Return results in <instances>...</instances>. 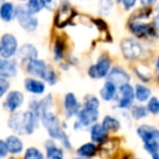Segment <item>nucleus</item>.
<instances>
[{
	"label": "nucleus",
	"mask_w": 159,
	"mask_h": 159,
	"mask_svg": "<svg viewBox=\"0 0 159 159\" xmlns=\"http://www.w3.org/2000/svg\"><path fill=\"white\" fill-rule=\"evenodd\" d=\"M52 108V98L50 95L47 97L43 98L40 102H38V115H39V120L42 121L43 125L48 132V135L52 139H57V141H61L62 146L66 149H70L71 146L70 139H69L68 135L66 134L63 130H62L61 125L58 117L51 111Z\"/></svg>",
	"instance_id": "obj_1"
},
{
	"label": "nucleus",
	"mask_w": 159,
	"mask_h": 159,
	"mask_svg": "<svg viewBox=\"0 0 159 159\" xmlns=\"http://www.w3.org/2000/svg\"><path fill=\"white\" fill-rule=\"evenodd\" d=\"M37 116H35L31 110L24 112H13L9 118L8 126L13 132L20 135H31L38 126Z\"/></svg>",
	"instance_id": "obj_2"
},
{
	"label": "nucleus",
	"mask_w": 159,
	"mask_h": 159,
	"mask_svg": "<svg viewBox=\"0 0 159 159\" xmlns=\"http://www.w3.org/2000/svg\"><path fill=\"white\" fill-rule=\"evenodd\" d=\"M76 118L77 120L74 124V128L76 130L86 129L96 123L99 118V100L95 96L86 97L84 107L80 109Z\"/></svg>",
	"instance_id": "obj_3"
},
{
	"label": "nucleus",
	"mask_w": 159,
	"mask_h": 159,
	"mask_svg": "<svg viewBox=\"0 0 159 159\" xmlns=\"http://www.w3.org/2000/svg\"><path fill=\"white\" fill-rule=\"evenodd\" d=\"M136 133L144 144V149L149 154L152 159H159V131L149 124H142Z\"/></svg>",
	"instance_id": "obj_4"
},
{
	"label": "nucleus",
	"mask_w": 159,
	"mask_h": 159,
	"mask_svg": "<svg viewBox=\"0 0 159 159\" xmlns=\"http://www.w3.org/2000/svg\"><path fill=\"white\" fill-rule=\"evenodd\" d=\"M27 72L30 74L34 75L36 77H40L44 81H46L48 84L53 85L57 82V77H56V73L53 72L51 69L48 68L46 62L39 59H34L27 63Z\"/></svg>",
	"instance_id": "obj_5"
},
{
	"label": "nucleus",
	"mask_w": 159,
	"mask_h": 159,
	"mask_svg": "<svg viewBox=\"0 0 159 159\" xmlns=\"http://www.w3.org/2000/svg\"><path fill=\"white\" fill-rule=\"evenodd\" d=\"M18 51V40L12 34L6 33L0 38V56L2 59L13 57Z\"/></svg>",
	"instance_id": "obj_6"
},
{
	"label": "nucleus",
	"mask_w": 159,
	"mask_h": 159,
	"mask_svg": "<svg viewBox=\"0 0 159 159\" xmlns=\"http://www.w3.org/2000/svg\"><path fill=\"white\" fill-rule=\"evenodd\" d=\"M16 18L18 19L19 24L26 32H33L37 29L38 20L33 14L29 13L25 7H18L16 9Z\"/></svg>",
	"instance_id": "obj_7"
},
{
	"label": "nucleus",
	"mask_w": 159,
	"mask_h": 159,
	"mask_svg": "<svg viewBox=\"0 0 159 159\" xmlns=\"http://www.w3.org/2000/svg\"><path fill=\"white\" fill-rule=\"evenodd\" d=\"M121 50L124 58L128 60H136L142 56L143 48L139 44V42L132 38H125L121 43Z\"/></svg>",
	"instance_id": "obj_8"
},
{
	"label": "nucleus",
	"mask_w": 159,
	"mask_h": 159,
	"mask_svg": "<svg viewBox=\"0 0 159 159\" xmlns=\"http://www.w3.org/2000/svg\"><path fill=\"white\" fill-rule=\"evenodd\" d=\"M110 71V60L106 56H102L94 66L89 69V74L93 79H102L108 75Z\"/></svg>",
	"instance_id": "obj_9"
},
{
	"label": "nucleus",
	"mask_w": 159,
	"mask_h": 159,
	"mask_svg": "<svg viewBox=\"0 0 159 159\" xmlns=\"http://www.w3.org/2000/svg\"><path fill=\"white\" fill-rule=\"evenodd\" d=\"M118 107L121 109L131 108L134 102V89L130 84H125L119 89Z\"/></svg>",
	"instance_id": "obj_10"
},
{
	"label": "nucleus",
	"mask_w": 159,
	"mask_h": 159,
	"mask_svg": "<svg viewBox=\"0 0 159 159\" xmlns=\"http://www.w3.org/2000/svg\"><path fill=\"white\" fill-rule=\"evenodd\" d=\"M109 82H111L117 89H120L121 86L125 84H129L130 82V76L129 74L121 68H113L109 71L108 73V80Z\"/></svg>",
	"instance_id": "obj_11"
},
{
	"label": "nucleus",
	"mask_w": 159,
	"mask_h": 159,
	"mask_svg": "<svg viewBox=\"0 0 159 159\" xmlns=\"http://www.w3.org/2000/svg\"><path fill=\"white\" fill-rule=\"evenodd\" d=\"M23 102H24V96H23V94L18 91H12L8 94L7 98H6L5 107L10 112H14V111L18 110L22 106Z\"/></svg>",
	"instance_id": "obj_12"
},
{
	"label": "nucleus",
	"mask_w": 159,
	"mask_h": 159,
	"mask_svg": "<svg viewBox=\"0 0 159 159\" xmlns=\"http://www.w3.org/2000/svg\"><path fill=\"white\" fill-rule=\"evenodd\" d=\"M81 109V105L79 104L76 97L73 93H68L64 97V110L68 118L76 117Z\"/></svg>",
	"instance_id": "obj_13"
},
{
	"label": "nucleus",
	"mask_w": 159,
	"mask_h": 159,
	"mask_svg": "<svg viewBox=\"0 0 159 159\" xmlns=\"http://www.w3.org/2000/svg\"><path fill=\"white\" fill-rule=\"evenodd\" d=\"M18 73V64L14 60L0 59V77H14Z\"/></svg>",
	"instance_id": "obj_14"
},
{
	"label": "nucleus",
	"mask_w": 159,
	"mask_h": 159,
	"mask_svg": "<svg viewBox=\"0 0 159 159\" xmlns=\"http://www.w3.org/2000/svg\"><path fill=\"white\" fill-rule=\"evenodd\" d=\"M6 146H7L8 152L11 155H18L21 154L24 149L22 139L16 135H9L5 141Z\"/></svg>",
	"instance_id": "obj_15"
},
{
	"label": "nucleus",
	"mask_w": 159,
	"mask_h": 159,
	"mask_svg": "<svg viewBox=\"0 0 159 159\" xmlns=\"http://www.w3.org/2000/svg\"><path fill=\"white\" fill-rule=\"evenodd\" d=\"M16 53H18L20 59H22L23 61H27V62L32 61V60H34V59H37V57H38L37 48L31 44H25V45H23V46H21L20 49L16 51Z\"/></svg>",
	"instance_id": "obj_16"
},
{
	"label": "nucleus",
	"mask_w": 159,
	"mask_h": 159,
	"mask_svg": "<svg viewBox=\"0 0 159 159\" xmlns=\"http://www.w3.org/2000/svg\"><path fill=\"white\" fill-rule=\"evenodd\" d=\"M45 148H46V159H64L63 149L56 145L53 141L46 142Z\"/></svg>",
	"instance_id": "obj_17"
},
{
	"label": "nucleus",
	"mask_w": 159,
	"mask_h": 159,
	"mask_svg": "<svg viewBox=\"0 0 159 159\" xmlns=\"http://www.w3.org/2000/svg\"><path fill=\"white\" fill-rule=\"evenodd\" d=\"M108 137V132L105 131V129L99 123H94L91 126V139L92 143H102Z\"/></svg>",
	"instance_id": "obj_18"
},
{
	"label": "nucleus",
	"mask_w": 159,
	"mask_h": 159,
	"mask_svg": "<svg viewBox=\"0 0 159 159\" xmlns=\"http://www.w3.org/2000/svg\"><path fill=\"white\" fill-rule=\"evenodd\" d=\"M24 86L27 92L32 94H36V95H40L45 92V84L39 81V80L35 79H26L24 81Z\"/></svg>",
	"instance_id": "obj_19"
},
{
	"label": "nucleus",
	"mask_w": 159,
	"mask_h": 159,
	"mask_svg": "<svg viewBox=\"0 0 159 159\" xmlns=\"http://www.w3.org/2000/svg\"><path fill=\"white\" fill-rule=\"evenodd\" d=\"M97 152V146L95 143H85L83 145H81L76 149V154L80 158H86L89 159L92 157H94Z\"/></svg>",
	"instance_id": "obj_20"
},
{
	"label": "nucleus",
	"mask_w": 159,
	"mask_h": 159,
	"mask_svg": "<svg viewBox=\"0 0 159 159\" xmlns=\"http://www.w3.org/2000/svg\"><path fill=\"white\" fill-rule=\"evenodd\" d=\"M0 18L6 22H10L16 18V8L12 2H5L0 7Z\"/></svg>",
	"instance_id": "obj_21"
},
{
	"label": "nucleus",
	"mask_w": 159,
	"mask_h": 159,
	"mask_svg": "<svg viewBox=\"0 0 159 159\" xmlns=\"http://www.w3.org/2000/svg\"><path fill=\"white\" fill-rule=\"evenodd\" d=\"M117 91H118L117 87L111 82L107 81L104 84V86H102V89H100V97H102L105 102H110V100H112L113 98L116 97Z\"/></svg>",
	"instance_id": "obj_22"
},
{
	"label": "nucleus",
	"mask_w": 159,
	"mask_h": 159,
	"mask_svg": "<svg viewBox=\"0 0 159 159\" xmlns=\"http://www.w3.org/2000/svg\"><path fill=\"white\" fill-rule=\"evenodd\" d=\"M102 126L105 129L106 132H117L121 128V124H120L119 120H117L116 118L111 117V116H106L102 120Z\"/></svg>",
	"instance_id": "obj_23"
},
{
	"label": "nucleus",
	"mask_w": 159,
	"mask_h": 159,
	"mask_svg": "<svg viewBox=\"0 0 159 159\" xmlns=\"http://www.w3.org/2000/svg\"><path fill=\"white\" fill-rule=\"evenodd\" d=\"M131 31L136 36H145L150 35L152 32V26L149 24H144V23H133L131 25Z\"/></svg>",
	"instance_id": "obj_24"
},
{
	"label": "nucleus",
	"mask_w": 159,
	"mask_h": 159,
	"mask_svg": "<svg viewBox=\"0 0 159 159\" xmlns=\"http://www.w3.org/2000/svg\"><path fill=\"white\" fill-rule=\"evenodd\" d=\"M150 94H152V91L148 87L144 85H136L134 91V98H136L139 102H144L150 97Z\"/></svg>",
	"instance_id": "obj_25"
},
{
	"label": "nucleus",
	"mask_w": 159,
	"mask_h": 159,
	"mask_svg": "<svg viewBox=\"0 0 159 159\" xmlns=\"http://www.w3.org/2000/svg\"><path fill=\"white\" fill-rule=\"evenodd\" d=\"M43 5L40 3L39 0H27L26 2V6H25V9L29 13L31 14H35V13H38V12L42 11L43 9Z\"/></svg>",
	"instance_id": "obj_26"
},
{
	"label": "nucleus",
	"mask_w": 159,
	"mask_h": 159,
	"mask_svg": "<svg viewBox=\"0 0 159 159\" xmlns=\"http://www.w3.org/2000/svg\"><path fill=\"white\" fill-rule=\"evenodd\" d=\"M24 159H45V156L38 148L29 147L24 152Z\"/></svg>",
	"instance_id": "obj_27"
},
{
	"label": "nucleus",
	"mask_w": 159,
	"mask_h": 159,
	"mask_svg": "<svg viewBox=\"0 0 159 159\" xmlns=\"http://www.w3.org/2000/svg\"><path fill=\"white\" fill-rule=\"evenodd\" d=\"M131 115H132V117L134 118V119L139 120V119H143V118L147 117L148 111H147V109H146L144 106H141V105H139V106H133L132 107Z\"/></svg>",
	"instance_id": "obj_28"
},
{
	"label": "nucleus",
	"mask_w": 159,
	"mask_h": 159,
	"mask_svg": "<svg viewBox=\"0 0 159 159\" xmlns=\"http://www.w3.org/2000/svg\"><path fill=\"white\" fill-rule=\"evenodd\" d=\"M147 111L152 115H157L159 112V102L156 97H152L149 100H148L147 104Z\"/></svg>",
	"instance_id": "obj_29"
},
{
	"label": "nucleus",
	"mask_w": 159,
	"mask_h": 159,
	"mask_svg": "<svg viewBox=\"0 0 159 159\" xmlns=\"http://www.w3.org/2000/svg\"><path fill=\"white\" fill-rule=\"evenodd\" d=\"M53 56H55L56 60H61V58L63 57V43L61 40H57L53 48Z\"/></svg>",
	"instance_id": "obj_30"
},
{
	"label": "nucleus",
	"mask_w": 159,
	"mask_h": 159,
	"mask_svg": "<svg viewBox=\"0 0 159 159\" xmlns=\"http://www.w3.org/2000/svg\"><path fill=\"white\" fill-rule=\"evenodd\" d=\"M9 87H10V83L8 82V80L3 79V77H0V98L7 93Z\"/></svg>",
	"instance_id": "obj_31"
},
{
	"label": "nucleus",
	"mask_w": 159,
	"mask_h": 159,
	"mask_svg": "<svg viewBox=\"0 0 159 159\" xmlns=\"http://www.w3.org/2000/svg\"><path fill=\"white\" fill-rule=\"evenodd\" d=\"M8 149H7V146H6L5 141L2 139H0V159H3L8 156Z\"/></svg>",
	"instance_id": "obj_32"
},
{
	"label": "nucleus",
	"mask_w": 159,
	"mask_h": 159,
	"mask_svg": "<svg viewBox=\"0 0 159 159\" xmlns=\"http://www.w3.org/2000/svg\"><path fill=\"white\" fill-rule=\"evenodd\" d=\"M122 3H123V7L125 8L126 10H130L131 8L134 7L136 0H121Z\"/></svg>",
	"instance_id": "obj_33"
},
{
	"label": "nucleus",
	"mask_w": 159,
	"mask_h": 159,
	"mask_svg": "<svg viewBox=\"0 0 159 159\" xmlns=\"http://www.w3.org/2000/svg\"><path fill=\"white\" fill-rule=\"evenodd\" d=\"M39 1L43 5V7L47 8V9H51L55 5V0H39Z\"/></svg>",
	"instance_id": "obj_34"
},
{
	"label": "nucleus",
	"mask_w": 159,
	"mask_h": 159,
	"mask_svg": "<svg viewBox=\"0 0 159 159\" xmlns=\"http://www.w3.org/2000/svg\"><path fill=\"white\" fill-rule=\"evenodd\" d=\"M157 0H141V3L145 7H149V6L154 5Z\"/></svg>",
	"instance_id": "obj_35"
},
{
	"label": "nucleus",
	"mask_w": 159,
	"mask_h": 159,
	"mask_svg": "<svg viewBox=\"0 0 159 159\" xmlns=\"http://www.w3.org/2000/svg\"><path fill=\"white\" fill-rule=\"evenodd\" d=\"M9 159H16V157H11V158H9Z\"/></svg>",
	"instance_id": "obj_36"
},
{
	"label": "nucleus",
	"mask_w": 159,
	"mask_h": 159,
	"mask_svg": "<svg viewBox=\"0 0 159 159\" xmlns=\"http://www.w3.org/2000/svg\"><path fill=\"white\" fill-rule=\"evenodd\" d=\"M75 159H86V158H80L79 157V158H75Z\"/></svg>",
	"instance_id": "obj_37"
},
{
	"label": "nucleus",
	"mask_w": 159,
	"mask_h": 159,
	"mask_svg": "<svg viewBox=\"0 0 159 159\" xmlns=\"http://www.w3.org/2000/svg\"><path fill=\"white\" fill-rule=\"evenodd\" d=\"M19 1H27V0H19Z\"/></svg>",
	"instance_id": "obj_38"
},
{
	"label": "nucleus",
	"mask_w": 159,
	"mask_h": 159,
	"mask_svg": "<svg viewBox=\"0 0 159 159\" xmlns=\"http://www.w3.org/2000/svg\"><path fill=\"white\" fill-rule=\"evenodd\" d=\"M135 159H143V158H135Z\"/></svg>",
	"instance_id": "obj_39"
}]
</instances>
